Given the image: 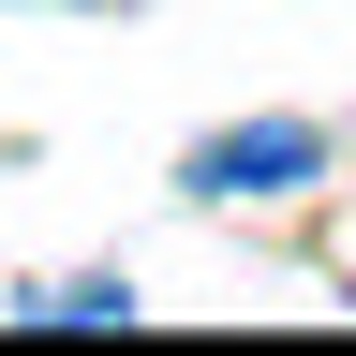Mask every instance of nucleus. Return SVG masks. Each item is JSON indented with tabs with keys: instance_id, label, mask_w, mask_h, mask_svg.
<instances>
[{
	"instance_id": "f257e3e1",
	"label": "nucleus",
	"mask_w": 356,
	"mask_h": 356,
	"mask_svg": "<svg viewBox=\"0 0 356 356\" xmlns=\"http://www.w3.org/2000/svg\"><path fill=\"white\" fill-rule=\"evenodd\" d=\"M312 163H327V134H312V119H252V134H208L178 178H193L208 208H238V193H297Z\"/></svg>"
},
{
	"instance_id": "f03ea898",
	"label": "nucleus",
	"mask_w": 356,
	"mask_h": 356,
	"mask_svg": "<svg viewBox=\"0 0 356 356\" xmlns=\"http://www.w3.org/2000/svg\"><path fill=\"white\" fill-rule=\"evenodd\" d=\"M30 312H44V327H119L134 282H60V297H30Z\"/></svg>"
}]
</instances>
